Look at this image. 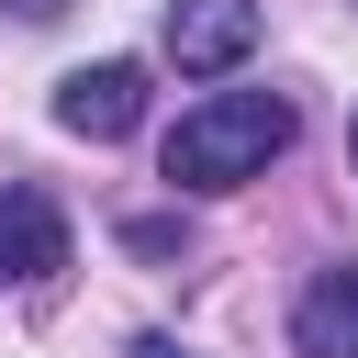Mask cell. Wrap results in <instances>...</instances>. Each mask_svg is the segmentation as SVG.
<instances>
[{
  "instance_id": "cell-2",
  "label": "cell",
  "mask_w": 358,
  "mask_h": 358,
  "mask_svg": "<svg viewBox=\"0 0 358 358\" xmlns=\"http://www.w3.org/2000/svg\"><path fill=\"white\" fill-rule=\"evenodd\" d=\"M56 123H67V134H90V145H123V134L145 123V67H134V56L67 67V78H56Z\"/></svg>"
},
{
  "instance_id": "cell-5",
  "label": "cell",
  "mask_w": 358,
  "mask_h": 358,
  "mask_svg": "<svg viewBox=\"0 0 358 358\" xmlns=\"http://www.w3.org/2000/svg\"><path fill=\"white\" fill-rule=\"evenodd\" d=\"M291 347H302V358H358V268H313V280H302Z\"/></svg>"
},
{
  "instance_id": "cell-6",
  "label": "cell",
  "mask_w": 358,
  "mask_h": 358,
  "mask_svg": "<svg viewBox=\"0 0 358 358\" xmlns=\"http://www.w3.org/2000/svg\"><path fill=\"white\" fill-rule=\"evenodd\" d=\"M56 11H67V0H11V22H56Z\"/></svg>"
},
{
  "instance_id": "cell-1",
  "label": "cell",
  "mask_w": 358,
  "mask_h": 358,
  "mask_svg": "<svg viewBox=\"0 0 358 358\" xmlns=\"http://www.w3.org/2000/svg\"><path fill=\"white\" fill-rule=\"evenodd\" d=\"M291 145V101L280 90H213L168 123V179L179 190H235V179H268V157Z\"/></svg>"
},
{
  "instance_id": "cell-8",
  "label": "cell",
  "mask_w": 358,
  "mask_h": 358,
  "mask_svg": "<svg viewBox=\"0 0 358 358\" xmlns=\"http://www.w3.org/2000/svg\"><path fill=\"white\" fill-rule=\"evenodd\" d=\"M347 145H358V134H347Z\"/></svg>"
},
{
  "instance_id": "cell-3",
  "label": "cell",
  "mask_w": 358,
  "mask_h": 358,
  "mask_svg": "<svg viewBox=\"0 0 358 358\" xmlns=\"http://www.w3.org/2000/svg\"><path fill=\"white\" fill-rule=\"evenodd\" d=\"M56 268H67V213L34 179H11L0 190V291H45Z\"/></svg>"
},
{
  "instance_id": "cell-7",
  "label": "cell",
  "mask_w": 358,
  "mask_h": 358,
  "mask_svg": "<svg viewBox=\"0 0 358 358\" xmlns=\"http://www.w3.org/2000/svg\"><path fill=\"white\" fill-rule=\"evenodd\" d=\"M134 358H190V347L179 336H134Z\"/></svg>"
},
{
  "instance_id": "cell-4",
  "label": "cell",
  "mask_w": 358,
  "mask_h": 358,
  "mask_svg": "<svg viewBox=\"0 0 358 358\" xmlns=\"http://www.w3.org/2000/svg\"><path fill=\"white\" fill-rule=\"evenodd\" d=\"M246 45H257V0H168V56H179L190 78L235 67Z\"/></svg>"
}]
</instances>
